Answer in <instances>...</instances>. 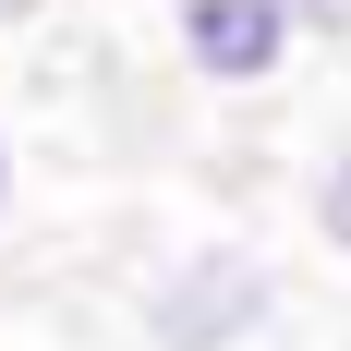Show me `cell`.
<instances>
[{
  "label": "cell",
  "instance_id": "obj_1",
  "mask_svg": "<svg viewBox=\"0 0 351 351\" xmlns=\"http://www.w3.org/2000/svg\"><path fill=\"white\" fill-rule=\"evenodd\" d=\"M134 339L145 351H267L279 339V267L254 243H230V230H194V243L145 254Z\"/></svg>",
  "mask_w": 351,
  "mask_h": 351
},
{
  "label": "cell",
  "instance_id": "obj_2",
  "mask_svg": "<svg viewBox=\"0 0 351 351\" xmlns=\"http://www.w3.org/2000/svg\"><path fill=\"white\" fill-rule=\"evenodd\" d=\"M158 36H170L182 85H206V97H267V85L303 61L291 0H170V12H158Z\"/></svg>",
  "mask_w": 351,
  "mask_h": 351
},
{
  "label": "cell",
  "instance_id": "obj_3",
  "mask_svg": "<svg viewBox=\"0 0 351 351\" xmlns=\"http://www.w3.org/2000/svg\"><path fill=\"white\" fill-rule=\"evenodd\" d=\"M303 230H315L327 254H351V134L315 158V182H303Z\"/></svg>",
  "mask_w": 351,
  "mask_h": 351
},
{
  "label": "cell",
  "instance_id": "obj_4",
  "mask_svg": "<svg viewBox=\"0 0 351 351\" xmlns=\"http://www.w3.org/2000/svg\"><path fill=\"white\" fill-rule=\"evenodd\" d=\"M291 25H303V49H351V0H291Z\"/></svg>",
  "mask_w": 351,
  "mask_h": 351
},
{
  "label": "cell",
  "instance_id": "obj_5",
  "mask_svg": "<svg viewBox=\"0 0 351 351\" xmlns=\"http://www.w3.org/2000/svg\"><path fill=\"white\" fill-rule=\"evenodd\" d=\"M12 206H25V145H12V121H0V230H12Z\"/></svg>",
  "mask_w": 351,
  "mask_h": 351
},
{
  "label": "cell",
  "instance_id": "obj_6",
  "mask_svg": "<svg viewBox=\"0 0 351 351\" xmlns=\"http://www.w3.org/2000/svg\"><path fill=\"white\" fill-rule=\"evenodd\" d=\"M25 12H36V0H0V25H25Z\"/></svg>",
  "mask_w": 351,
  "mask_h": 351
}]
</instances>
